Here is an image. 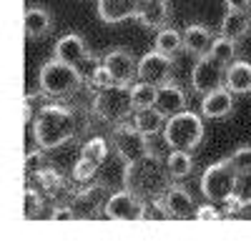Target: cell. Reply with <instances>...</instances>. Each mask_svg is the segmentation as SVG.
Listing matches in <instances>:
<instances>
[{
	"label": "cell",
	"instance_id": "cell-24",
	"mask_svg": "<svg viewBox=\"0 0 251 248\" xmlns=\"http://www.w3.org/2000/svg\"><path fill=\"white\" fill-rule=\"evenodd\" d=\"M191 153L194 151H176V148L169 151V156H166V165H169V173H171L174 180H186L188 176L194 173L196 160H194Z\"/></svg>",
	"mask_w": 251,
	"mask_h": 248
},
{
	"label": "cell",
	"instance_id": "cell-17",
	"mask_svg": "<svg viewBox=\"0 0 251 248\" xmlns=\"http://www.w3.org/2000/svg\"><path fill=\"white\" fill-rule=\"evenodd\" d=\"M156 108L166 118H171V115L186 111L188 108V93H186V88L181 86V83H176V80H169V83H163V86H158Z\"/></svg>",
	"mask_w": 251,
	"mask_h": 248
},
{
	"label": "cell",
	"instance_id": "cell-32",
	"mask_svg": "<svg viewBox=\"0 0 251 248\" xmlns=\"http://www.w3.org/2000/svg\"><path fill=\"white\" fill-rule=\"evenodd\" d=\"M98 168L100 165H96V163H91V160H86V158H78L75 160V165H73V171H71V178L75 180V183H91L93 178H96V173H98Z\"/></svg>",
	"mask_w": 251,
	"mask_h": 248
},
{
	"label": "cell",
	"instance_id": "cell-34",
	"mask_svg": "<svg viewBox=\"0 0 251 248\" xmlns=\"http://www.w3.org/2000/svg\"><path fill=\"white\" fill-rule=\"evenodd\" d=\"M46 153H48V151H46V148H40V146L25 153V171H28L30 176L40 173V171L46 168V165H50V160H48Z\"/></svg>",
	"mask_w": 251,
	"mask_h": 248
},
{
	"label": "cell",
	"instance_id": "cell-18",
	"mask_svg": "<svg viewBox=\"0 0 251 248\" xmlns=\"http://www.w3.org/2000/svg\"><path fill=\"white\" fill-rule=\"evenodd\" d=\"M214 40H216V35L211 33V28H206L203 23H188L183 28V50L194 60L211 53Z\"/></svg>",
	"mask_w": 251,
	"mask_h": 248
},
{
	"label": "cell",
	"instance_id": "cell-23",
	"mask_svg": "<svg viewBox=\"0 0 251 248\" xmlns=\"http://www.w3.org/2000/svg\"><path fill=\"white\" fill-rule=\"evenodd\" d=\"M226 88L236 95H249L251 93V63L249 60H234L226 68Z\"/></svg>",
	"mask_w": 251,
	"mask_h": 248
},
{
	"label": "cell",
	"instance_id": "cell-1",
	"mask_svg": "<svg viewBox=\"0 0 251 248\" xmlns=\"http://www.w3.org/2000/svg\"><path fill=\"white\" fill-rule=\"evenodd\" d=\"M78 135V115L73 108L63 106L60 100H48L38 111L33 120V138L35 146L50 151H58L63 146L73 143Z\"/></svg>",
	"mask_w": 251,
	"mask_h": 248
},
{
	"label": "cell",
	"instance_id": "cell-13",
	"mask_svg": "<svg viewBox=\"0 0 251 248\" xmlns=\"http://www.w3.org/2000/svg\"><path fill=\"white\" fill-rule=\"evenodd\" d=\"M35 178V183H38V188L46 193V198L53 203V205H58V203H71V198H73V193H75V188H73V178L68 180V176H63L58 168H53V165H46L40 173H35L33 176Z\"/></svg>",
	"mask_w": 251,
	"mask_h": 248
},
{
	"label": "cell",
	"instance_id": "cell-37",
	"mask_svg": "<svg viewBox=\"0 0 251 248\" xmlns=\"http://www.w3.org/2000/svg\"><path fill=\"white\" fill-rule=\"evenodd\" d=\"M75 218V211L71 203H58L50 208V221H73Z\"/></svg>",
	"mask_w": 251,
	"mask_h": 248
},
{
	"label": "cell",
	"instance_id": "cell-9",
	"mask_svg": "<svg viewBox=\"0 0 251 248\" xmlns=\"http://www.w3.org/2000/svg\"><path fill=\"white\" fill-rule=\"evenodd\" d=\"M151 205H153V211L158 213V218L183 221V218H194L196 216V201H194L191 191L183 188V185H178V183H171L169 191H166L161 198H153Z\"/></svg>",
	"mask_w": 251,
	"mask_h": 248
},
{
	"label": "cell",
	"instance_id": "cell-30",
	"mask_svg": "<svg viewBox=\"0 0 251 248\" xmlns=\"http://www.w3.org/2000/svg\"><path fill=\"white\" fill-rule=\"evenodd\" d=\"M46 193L40 188H30V185H25L23 191V216L25 218H38L40 213H43V205H46Z\"/></svg>",
	"mask_w": 251,
	"mask_h": 248
},
{
	"label": "cell",
	"instance_id": "cell-29",
	"mask_svg": "<svg viewBox=\"0 0 251 248\" xmlns=\"http://www.w3.org/2000/svg\"><path fill=\"white\" fill-rule=\"evenodd\" d=\"M208 55H214L219 63H224L228 68L234 60H239V43L231 40V38H226V35H216L214 45H211V53H208Z\"/></svg>",
	"mask_w": 251,
	"mask_h": 248
},
{
	"label": "cell",
	"instance_id": "cell-20",
	"mask_svg": "<svg viewBox=\"0 0 251 248\" xmlns=\"http://www.w3.org/2000/svg\"><path fill=\"white\" fill-rule=\"evenodd\" d=\"M91 53L88 43H86V38L78 35V33H66V35H60L55 40V45H53V58L58 60H66V63H78V60H83Z\"/></svg>",
	"mask_w": 251,
	"mask_h": 248
},
{
	"label": "cell",
	"instance_id": "cell-3",
	"mask_svg": "<svg viewBox=\"0 0 251 248\" xmlns=\"http://www.w3.org/2000/svg\"><path fill=\"white\" fill-rule=\"evenodd\" d=\"M80 86L83 78L78 68L73 63H66V60L50 58L38 70V88L46 93L48 100H68L80 90Z\"/></svg>",
	"mask_w": 251,
	"mask_h": 248
},
{
	"label": "cell",
	"instance_id": "cell-8",
	"mask_svg": "<svg viewBox=\"0 0 251 248\" xmlns=\"http://www.w3.org/2000/svg\"><path fill=\"white\" fill-rule=\"evenodd\" d=\"M151 211H153L151 201L136 196L128 188H121L108 196L103 216L108 221H141V218H151Z\"/></svg>",
	"mask_w": 251,
	"mask_h": 248
},
{
	"label": "cell",
	"instance_id": "cell-35",
	"mask_svg": "<svg viewBox=\"0 0 251 248\" xmlns=\"http://www.w3.org/2000/svg\"><path fill=\"white\" fill-rule=\"evenodd\" d=\"M111 86H113V78H111V73L106 70V66L98 68V73L86 83V88L93 90V93H98V90H103V88H111Z\"/></svg>",
	"mask_w": 251,
	"mask_h": 248
},
{
	"label": "cell",
	"instance_id": "cell-12",
	"mask_svg": "<svg viewBox=\"0 0 251 248\" xmlns=\"http://www.w3.org/2000/svg\"><path fill=\"white\" fill-rule=\"evenodd\" d=\"M174 70H176V58L156 48L141 55L138 60V80H149L153 86H163V83L174 80Z\"/></svg>",
	"mask_w": 251,
	"mask_h": 248
},
{
	"label": "cell",
	"instance_id": "cell-5",
	"mask_svg": "<svg viewBox=\"0 0 251 248\" xmlns=\"http://www.w3.org/2000/svg\"><path fill=\"white\" fill-rule=\"evenodd\" d=\"M133 100H131V86H118L113 83L111 88H103L93 95L91 113L106 123V126H118L133 115Z\"/></svg>",
	"mask_w": 251,
	"mask_h": 248
},
{
	"label": "cell",
	"instance_id": "cell-10",
	"mask_svg": "<svg viewBox=\"0 0 251 248\" xmlns=\"http://www.w3.org/2000/svg\"><path fill=\"white\" fill-rule=\"evenodd\" d=\"M111 185L103 183V180H91V183H83L80 188H75L71 205L75 211V218H96L103 208H106V201L111 196Z\"/></svg>",
	"mask_w": 251,
	"mask_h": 248
},
{
	"label": "cell",
	"instance_id": "cell-11",
	"mask_svg": "<svg viewBox=\"0 0 251 248\" xmlns=\"http://www.w3.org/2000/svg\"><path fill=\"white\" fill-rule=\"evenodd\" d=\"M224 86H226V66L219 63L214 55L196 58V63L191 68V90L199 95H206Z\"/></svg>",
	"mask_w": 251,
	"mask_h": 248
},
{
	"label": "cell",
	"instance_id": "cell-21",
	"mask_svg": "<svg viewBox=\"0 0 251 248\" xmlns=\"http://www.w3.org/2000/svg\"><path fill=\"white\" fill-rule=\"evenodd\" d=\"M55 28L53 13L46 10L43 5H28L25 8V35L28 40H43L46 35H50Z\"/></svg>",
	"mask_w": 251,
	"mask_h": 248
},
{
	"label": "cell",
	"instance_id": "cell-33",
	"mask_svg": "<svg viewBox=\"0 0 251 248\" xmlns=\"http://www.w3.org/2000/svg\"><path fill=\"white\" fill-rule=\"evenodd\" d=\"M75 68H78V73H80V78H83V86L98 73V68H103V55H96V53H88L83 60H78L75 63Z\"/></svg>",
	"mask_w": 251,
	"mask_h": 248
},
{
	"label": "cell",
	"instance_id": "cell-40",
	"mask_svg": "<svg viewBox=\"0 0 251 248\" xmlns=\"http://www.w3.org/2000/svg\"><path fill=\"white\" fill-rule=\"evenodd\" d=\"M239 218H246V221H251V198H244V203H241V213H239Z\"/></svg>",
	"mask_w": 251,
	"mask_h": 248
},
{
	"label": "cell",
	"instance_id": "cell-28",
	"mask_svg": "<svg viewBox=\"0 0 251 248\" xmlns=\"http://www.w3.org/2000/svg\"><path fill=\"white\" fill-rule=\"evenodd\" d=\"M156 93H158V86L149 80H136L131 86V100H133V108L141 111V108H151L156 106Z\"/></svg>",
	"mask_w": 251,
	"mask_h": 248
},
{
	"label": "cell",
	"instance_id": "cell-25",
	"mask_svg": "<svg viewBox=\"0 0 251 248\" xmlns=\"http://www.w3.org/2000/svg\"><path fill=\"white\" fill-rule=\"evenodd\" d=\"M153 48L166 53V55H178L183 50V30H176L174 25H163L161 30H156L153 38Z\"/></svg>",
	"mask_w": 251,
	"mask_h": 248
},
{
	"label": "cell",
	"instance_id": "cell-14",
	"mask_svg": "<svg viewBox=\"0 0 251 248\" xmlns=\"http://www.w3.org/2000/svg\"><path fill=\"white\" fill-rule=\"evenodd\" d=\"M103 66L118 86H133L138 80V60L128 48H111L103 55Z\"/></svg>",
	"mask_w": 251,
	"mask_h": 248
},
{
	"label": "cell",
	"instance_id": "cell-38",
	"mask_svg": "<svg viewBox=\"0 0 251 248\" xmlns=\"http://www.w3.org/2000/svg\"><path fill=\"white\" fill-rule=\"evenodd\" d=\"M241 203H244V198H239V193H234L231 198H226V201H224V213H226V218H239Z\"/></svg>",
	"mask_w": 251,
	"mask_h": 248
},
{
	"label": "cell",
	"instance_id": "cell-2",
	"mask_svg": "<svg viewBox=\"0 0 251 248\" xmlns=\"http://www.w3.org/2000/svg\"><path fill=\"white\" fill-rule=\"evenodd\" d=\"M171 173L166 158H161V153H149L138 160L123 163V188L133 191L136 196L153 201L161 198L171 185Z\"/></svg>",
	"mask_w": 251,
	"mask_h": 248
},
{
	"label": "cell",
	"instance_id": "cell-16",
	"mask_svg": "<svg viewBox=\"0 0 251 248\" xmlns=\"http://www.w3.org/2000/svg\"><path fill=\"white\" fill-rule=\"evenodd\" d=\"M171 18H174L171 0H141L136 23L146 30H161L163 25H171Z\"/></svg>",
	"mask_w": 251,
	"mask_h": 248
},
{
	"label": "cell",
	"instance_id": "cell-6",
	"mask_svg": "<svg viewBox=\"0 0 251 248\" xmlns=\"http://www.w3.org/2000/svg\"><path fill=\"white\" fill-rule=\"evenodd\" d=\"M111 148L113 153L123 160V163H131V160H138L149 153H158L151 143V135H146L136 123L128 118L118 123V126H111Z\"/></svg>",
	"mask_w": 251,
	"mask_h": 248
},
{
	"label": "cell",
	"instance_id": "cell-7",
	"mask_svg": "<svg viewBox=\"0 0 251 248\" xmlns=\"http://www.w3.org/2000/svg\"><path fill=\"white\" fill-rule=\"evenodd\" d=\"M239 185H241V176L234 171L228 158L211 163L201 176V193L211 203H224L226 198H231L234 193H239Z\"/></svg>",
	"mask_w": 251,
	"mask_h": 248
},
{
	"label": "cell",
	"instance_id": "cell-31",
	"mask_svg": "<svg viewBox=\"0 0 251 248\" xmlns=\"http://www.w3.org/2000/svg\"><path fill=\"white\" fill-rule=\"evenodd\" d=\"M228 163L234 165V171L244 178L251 176V146H239L231 156H228Z\"/></svg>",
	"mask_w": 251,
	"mask_h": 248
},
{
	"label": "cell",
	"instance_id": "cell-19",
	"mask_svg": "<svg viewBox=\"0 0 251 248\" xmlns=\"http://www.w3.org/2000/svg\"><path fill=\"white\" fill-rule=\"evenodd\" d=\"M141 0H98V18L108 25H118L123 20H136Z\"/></svg>",
	"mask_w": 251,
	"mask_h": 248
},
{
	"label": "cell",
	"instance_id": "cell-39",
	"mask_svg": "<svg viewBox=\"0 0 251 248\" xmlns=\"http://www.w3.org/2000/svg\"><path fill=\"white\" fill-rule=\"evenodd\" d=\"M226 10H251V0H224Z\"/></svg>",
	"mask_w": 251,
	"mask_h": 248
},
{
	"label": "cell",
	"instance_id": "cell-27",
	"mask_svg": "<svg viewBox=\"0 0 251 248\" xmlns=\"http://www.w3.org/2000/svg\"><path fill=\"white\" fill-rule=\"evenodd\" d=\"M111 140L108 138H103V135H96V138H91V140H86L80 146V158H86V160H91V163H96V165H103L108 160V156H111Z\"/></svg>",
	"mask_w": 251,
	"mask_h": 248
},
{
	"label": "cell",
	"instance_id": "cell-26",
	"mask_svg": "<svg viewBox=\"0 0 251 248\" xmlns=\"http://www.w3.org/2000/svg\"><path fill=\"white\" fill-rule=\"evenodd\" d=\"M133 123L146 133V135H158L161 131H163V126H166V115L156 108V106H151V108H141V111H133Z\"/></svg>",
	"mask_w": 251,
	"mask_h": 248
},
{
	"label": "cell",
	"instance_id": "cell-15",
	"mask_svg": "<svg viewBox=\"0 0 251 248\" xmlns=\"http://www.w3.org/2000/svg\"><path fill=\"white\" fill-rule=\"evenodd\" d=\"M234 95H236V93H231L226 86L219 88V90L206 93V95H201V108H199V113H201L206 120H224V118H228V115H234V111H236Z\"/></svg>",
	"mask_w": 251,
	"mask_h": 248
},
{
	"label": "cell",
	"instance_id": "cell-36",
	"mask_svg": "<svg viewBox=\"0 0 251 248\" xmlns=\"http://www.w3.org/2000/svg\"><path fill=\"white\" fill-rule=\"evenodd\" d=\"M196 221H219V218H226V213H221L216 205L208 201L206 205H199L196 208V216H194Z\"/></svg>",
	"mask_w": 251,
	"mask_h": 248
},
{
	"label": "cell",
	"instance_id": "cell-22",
	"mask_svg": "<svg viewBox=\"0 0 251 248\" xmlns=\"http://www.w3.org/2000/svg\"><path fill=\"white\" fill-rule=\"evenodd\" d=\"M219 35H226L241 43L244 38L251 35V10H226L219 25Z\"/></svg>",
	"mask_w": 251,
	"mask_h": 248
},
{
	"label": "cell",
	"instance_id": "cell-4",
	"mask_svg": "<svg viewBox=\"0 0 251 248\" xmlns=\"http://www.w3.org/2000/svg\"><path fill=\"white\" fill-rule=\"evenodd\" d=\"M206 128H203V115L194 111H181L171 118H166V126L161 131V138L166 143V148L176 151H196L203 143Z\"/></svg>",
	"mask_w": 251,
	"mask_h": 248
}]
</instances>
